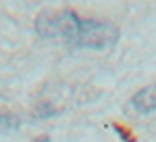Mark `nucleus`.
I'll return each instance as SVG.
<instances>
[{"instance_id": "20e7f679", "label": "nucleus", "mask_w": 156, "mask_h": 142, "mask_svg": "<svg viewBox=\"0 0 156 142\" xmlns=\"http://www.w3.org/2000/svg\"><path fill=\"white\" fill-rule=\"evenodd\" d=\"M37 142H48V138H39V140H37Z\"/></svg>"}, {"instance_id": "7ed1b4c3", "label": "nucleus", "mask_w": 156, "mask_h": 142, "mask_svg": "<svg viewBox=\"0 0 156 142\" xmlns=\"http://www.w3.org/2000/svg\"><path fill=\"white\" fill-rule=\"evenodd\" d=\"M128 106L136 114H150V112H154L156 110V86H145L139 93H134Z\"/></svg>"}, {"instance_id": "f03ea898", "label": "nucleus", "mask_w": 156, "mask_h": 142, "mask_svg": "<svg viewBox=\"0 0 156 142\" xmlns=\"http://www.w3.org/2000/svg\"><path fill=\"white\" fill-rule=\"evenodd\" d=\"M119 32L117 28L108 22H100V19H83L80 28H78V35L74 39V45L76 48H89V50H104L111 48Z\"/></svg>"}, {"instance_id": "f257e3e1", "label": "nucleus", "mask_w": 156, "mask_h": 142, "mask_svg": "<svg viewBox=\"0 0 156 142\" xmlns=\"http://www.w3.org/2000/svg\"><path fill=\"white\" fill-rule=\"evenodd\" d=\"M83 19L74 11H44L37 17V32L44 39H63V41H74Z\"/></svg>"}]
</instances>
